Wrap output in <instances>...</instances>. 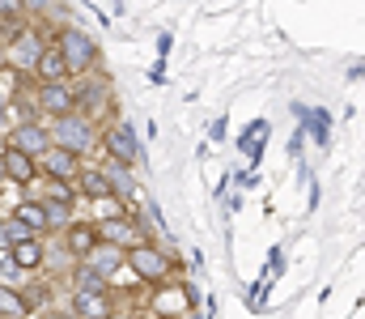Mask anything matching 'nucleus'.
<instances>
[{
	"mask_svg": "<svg viewBox=\"0 0 365 319\" xmlns=\"http://www.w3.org/2000/svg\"><path fill=\"white\" fill-rule=\"evenodd\" d=\"M77 294H102V277L93 268H77Z\"/></svg>",
	"mask_w": 365,
	"mask_h": 319,
	"instance_id": "nucleus-19",
	"label": "nucleus"
},
{
	"mask_svg": "<svg viewBox=\"0 0 365 319\" xmlns=\"http://www.w3.org/2000/svg\"><path fill=\"white\" fill-rule=\"evenodd\" d=\"M0 179H4V158H0Z\"/></svg>",
	"mask_w": 365,
	"mask_h": 319,
	"instance_id": "nucleus-24",
	"label": "nucleus"
},
{
	"mask_svg": "<svg viewBox=\"0 0 365 319\" xmlns=\"http://www.w3.org/2000/svg\"><path fill=\"white\" fill-rule=\"evenodd\" d=\"M26 230H47V209L43 205H17V213H13Z\"/></svg>",
	"mask_w": 365,
	"mask_h": 319,
	"instance_id": "nucleus-14",
	"label": "nucleus"
},
{
	"mask_svg": "<svg viewBox=\"0 0 365 319\" xmlns=\"http://www.w3.org/2000/svg\"><path fill=\"white\" fill-rule=\"evenodd\" d=\"M21 13V0H0V17H17Z\"/></svg>",
	"mask_w": 365,
	"mask_h": 319,
	"instance_id": "nucleus-22",
	"label": "nucleus"
},
{
	"mask_svg": "<svg viewBox=\"0 0 365 319\" xmlns=\"http://www.w3.org/2000/svg\"><path fill=\"white\" fill-rule=\"evenodd\" d=\"M0 111H4V94H0Z\"/></svg>",
	"mask_w": 365,
	"mask_h": 319,
	"instance_id": "nucleus-26",
	"label": "nucleus"
},
{
	"mask_svg": "<svg viewBox=\"0 0 365 319\" xmlns=\"http://www.w3.org/2000/svg\"><path fill=\"white\" fill-rule=\"evenodd\" d=\"M0 64H4V47H0Z\"/></svg>",
	"mask_w": 365,
	"mask_h": 319,
	"instance_id": "nucleus-25",
	"label": "nucleus"
},
{
	"mask_svg": "<svg viewBox=\"0 0 365 319\" xmlns=\"http://www.w3.org/2000/svg\"><path fill=\"white\" fill-rule=\"evenodd\" d=\"M26 311V303H21V294H13L9 285H0V315L4 319H17Z\"/></svg>",
	"mask_w": 365,
	"mask_h": 319,
	"instance_id": "nucleus-17",
	"label": "nucleus"
},
{
	"mask_svg": "<svg viewBox=\"0 0 365 319\" xmlns=\"http://www.w3.org/2000/svg\"><path fill=\"white\" fill-rule=\"evenodd\" d=\"M38 103L47 106L51 115H60V119H64V115L73 111V90H68L64 81H56V86H43V94H38Z\"/></svg>",
	"mask_w": 365,
	"mask_h": 319,
	"instance_id": "nucleus-7",
	"label": "nucleus"
},
{
	"mask_svg": "<svg viewBox=\"0 0 365 319\" xmlns=\"http://www.w3.org/2000/svg\"><path fill=\"white\" fill-rule=\"evenodd\" d=\"M128 264H132V273H136V277H145V281H162V277L170 273L166 255H162L158 247H149V243H136V247L128 251Z\"/></svg>",
	"mask_w": 365,
	"mask_h": 319,
	"instance_id": "nucleus-1",
	"label": "nucleus"
},
{
	"mask_svg": "<svg viewBox=\"0 0 365 319\" xmlns=\"http://www.w3.org/2000/svg\"><path fill=\"white\" fill-rule=\"evenodd\" d=\"M13 149L17 153H47V132L38 128V123H21V128H13Z\"/></svg>",
	"mask_w": 365,
	"mask_h": 319,
	"instance_id": "nucleus-4",
	"label": "nucleus"
},
{
	"mask_svg": "<svg viewBox=\"0 0 365 319\" xmlns=\"http://www.w3.org/2000/svg\"><path fill=\"white\" fill-rule=\"evenodd\" d=\"M64 69H68V64H64V56H60V51H43V60H38V73H43L51 86L64 77Z\"/></svg>",
	"mask_w": 365,
	"mask_h": 319,
	"instance_id": "nucleus-15",
	"label": "nucleus"
},
{
	"mask_svg": "<svg viewBox=\"0 0 365 319\" xmlns=\"http://www.w3.org/2000/svg\"><path fill=\"white\" fill-rule=\"evenodd\" d=\"M56 141H60V149H68V153L86 149V145H90V128H86V119L64 115V119H60V128H56Z\"/></svg>",
	"mask_w": 365,
	"mask_h": 319,
	"instance_id": "nucleus-3",
	"label": "nucleus"
},
{
	"mask_svg": "<svg viewBox=\"0 0 365 319\" xmlns=\"http://www.w3.org/2000/svg\"><path fill=\"white\" fill-rule=\"evenodd\" d=\"M128 234H132V226H128V221H106L98 238H106V243H123Z\"/></svg>",
	"mask_w": 365,
	"mask_h": 319,
	"instance_id": "nucleus-20",
	"label": "nucleus"
},
{
	"mask_svg": "<svg viewBox=\"0 0 365 319\" xmlns=\"http://www.w3.org/2000/svg\"><path fill=\"white\" fill-rule=\"evenodd\" d=\"M102 238H98V230L93 226H73L68 230V247L77 251V255H93V247H98Z\"/></svg>",
	"mask_w": 365,
	"mask_h": 319,
	"instance_id": "nucleus-11",
	"label": "nucleus"
},
{
	"mask_svg": "<svg viewBox=\"0 0 365 319\" xmlns=\"http://www.w3.org/2000/svg\"><path fill=\"white\" fill-rule=\"evenodd\" d=\"M4 175H13L17 183H30V179H34V162H30L26 153L9 149V153H4Z\"/></svg>",
	"mask_w": 365,
	"mask_h": 319,
	"instance_id": "nucleus-10",
	"label": "nucleus"
},
{
	"mask_svg": "<svg viewBox=\"0 0 365 319\" xmlns=\"http://www.w3.org/2000/svg\"><path fill=\"white\" fill-rule=\"evenodd\" d=\"M73 307H77V315L81 319H106L110 315V303H106L102 294H77Z\"/></svg>",
	"mask_w": 365,
	"mask_h": 319,
	"instance_id": "nucleus-9",
	"label": "nucleus"
},
{
	"mask_svg": "<svg viewBox=\"0 0 365 319\" xmlns=\"http://www.w3.org/2000/svg\"><path fill=\"white\" fill-rule=\"evenodd\" d=\"M43 158H47V175H51V179H60V183H64V179H73V175H77V153H68V149L51 145Z\"/></svg>",
	"mask_w": 365,
	"mask_h": 319,
	"instance_id": "nucleus-6",
	"label": "nucleus"
},
{
	"mask_svg": "<svg viewBox=\"0 0 365 319\" xmlns=\"http://www.w3.org/2000/svg\"><path fill=\"white\" fill-rule=\"evenodd\" d=\"M60 56H64L68 69H86V64H93V43L81 30H64L60 34Z\"/></svg>",
	"mask_w": 365,
	"mask_h": 319,
	"instance_id": "nucleus-2",
	"label": "nucleus"
},
{
	"mask_svg": "<svg viewBox=\"0 0 365 319\" xmlns=\"http://www.w3.org/2000/svg\"><path fill=\"white\" fill-rule=\"evenodd\" d=\"M38 60H43V43L34 39V34H17V43H13V64L17 69H38Z\"/></svg>",
	"mask_w": 365,
	"mask_h": 319,
	"instance_id": "nucleus-8",
	"label": "nucleus"
},
{
	"mask_svg": "<svg viewBox=\"0 0 365 319\" xmlns=\"http://www.w3.org/2000/svg\"><path fill=\"white\" fill-rule=\"evenodd\" d=\"M110 188H119V192H132V183H128V175H123V171H119V175L110 171Z\"/></svg>",
	"mask_w": 365,
	"mask_h": 319,
	"instance_id": "nucleus-23",
	"label": "nucleus"
},
{
	"mask_svg": "<svg viewBox=\"0 0 365 319\" xmlns=\"http://www.w3.org/2000/svg\"><path fill=\"white\" fill-rule=\"evenodd\" d=\"M81 192H86V196H93V201H106V196H110V179H106V175H93V171H86V175H81Z\"/></svg>",
	"mask_w": 365,
	"mask_h": 319,
	"instance_id": "nucleus-16",
	"label": "nucleus"
},
{
	"mask_svg": "<svg viewBox=\"0 0 365 319\" xmlns=\"http://www.w3.org/2000/svg\"><path fill=\"white\" fill-rule=\"evenodd\" d=\"M13 264H17V268H38V264H43V247H38L34 238L17 243V247H13Z\"/></svg>",
	"mask_w": 365,
	"mask_h": 319,
	"instance_id": "nucleus-12",
	"label": "nucleus"
},
{
	"mask_svg": "<svg viewBox=\"0 0 365 319\" xmlns=\"http://www.w3.org/2000/svg\"><path fill=\"white\" fill-rule=\"evenodd\" d=\"M26 238H30V230H26L17 217H13L9 226H0V247H17V243H26Z\"/></svg>",
	"mask_w": 365,
	"mask_h": 319,
	"instance_id": "nucleus-18",
	"label": "nucleus"
},
{
	"mask_svg": "<svg viewBox=\"0 0 365 319\" xmlns=\"http://www.w3.org/2000/svg\"><path fill=\"white\" fill-rule=\"evenodd\" d=\"M98 277H110L119 268V247H93V264H90Z\"/></svg>",
	"mask_w": 365,
	"mask_h": 319,
	"instance_id": "nucleus-13",
	"label": "nucleus"
},
{
	"mask_svg": "<svg viewBox=\"0 0 365 319\" xmlns=\"http://www.w3.org/2000/svg\"><path fill=\"white\" fill-rule=\"evenodd\" d=\"M106 149H110V158H119V166L136 162V136H132V128H110L106 132Z\"/></svg>",
	"mask_w": 365,
	"mask_h": 319,
	"instance_id": "nucleus-5",
	"label": "nucleus"
},
{
	"mask_svg": "<svg viewBox=\"0 0 365 319\" xmlns=\"http://www.w3.org/2000/svg\"><path fill=\"white\" fill-rule=\"evenodd\" d=\"M43 298H47V290H43V285H34V290H26V298H21V303H26V307H38Z\"/></svg>",
	"mask_w": 365,
	"mask_h": 319,
	"instance_id": "nucleus-21",
	"label": "nucleus"
}]
</instances>
